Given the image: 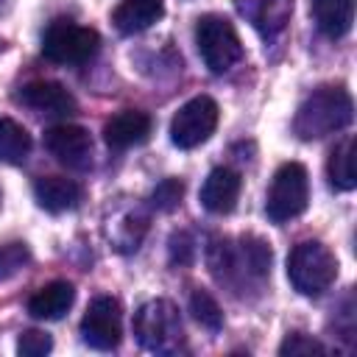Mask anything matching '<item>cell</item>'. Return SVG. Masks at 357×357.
I'll return each instance as SVG.
<instances>
[{"label": "cell", "mask_w": 357, "mask_h": 357, "mask_svg": "<svg viewBox=\"0 0 357 357\" xmlns=\"http://www.w3.org/2000/svg\"><path fill=\"white\" fill-rule=\"evenodd\" d=\"M354 117L351 95L343 86H318L310 92L293 117V131L298 139H321L346 128Z\"/></svg>", "instance_id": "obj_1"}, {"label": "cell", "mask_w": 357, "mask_h": 357, "mask_svg": "<svg viewBox=\"0 0 357 357\" xmlns=\"http://www.w3.org/2000/svg\"><path fill=\"white\" fill-rule=\"evenodd\" d=\"M287 279L301 296H321L337 279V257L324 243L304 240L287 257Z\"/></svg>", "instance_id": "obj_2"}, {"label": "cell", "mask_w": 357, "mask_h": 357, "mask_svg": "<svg viewBox=\"0 0 357 357\" xmlns=\"http://www.w3.org/2000/svg\"><path fill=\"white\" fill-rule=\"evenodd\" d=\"M134 335L142 349L156 351V354H173L184 343V329L176 304L167 298H153L145 301L134 312Z\"/></svg>", "instance_id": "obj_3"}, {"label": "cell", "mask_w": 357, "mask_h": 357, "mask_svg": "<svg viewBox=\"0 0 357 357\" xmlns=\"http://www.w3.org/2000/svg\"><path fill=\"white\" fill-rule=\"evenodd\" d=\"M195 45H198L204 64L215 75L231 70L243 59V42L234 25L220 14H204L195 22Z\"/></svg>", "instance_id": "obj_4"}, {"label": "cell", "mask_w": 357, "mask_h": 357, "mask_svg": "<svg viewBox=\"0 0 357 357\" xmlns=\"http://www.w3.org/2000/svg\"><path fill=\"white\" fill-rule=\"evenodd\" d=\"M310 204V176L301 162H284L273 173L268 201H265V215L273 223H287L298 218Z\"/></svg>", "instance_id": "obj_5"}, {"label": "cell", "mask_w": 357, "mask_h": 357, "mask_svg": "<svg viewBox=\"0 0 357 357\" xmlns=\"http://www.w3.org/2000/svg\"><path fill=\"white\" fill-rule=\"evenodd\" d=\"M100 45L98 31L73 20H53L42 36V56L53 64H84Z\"/></svg>", "instance_id": "obj_6"}, {"label": "cell", "mask_w": 357, "mask_h": 357, "mask_svg": "<svg viewBox=\"0 0 357 357\" xmlns=\"http://www.w3.org/2000/svg\"><path fill=\"white\" fill-rule=\"evenodd\" d=\"M218 103L206 95H198L192 100H187L170 120V139L173 145L190 151V148H198L201 142H206L215 128H218Z\"/></svg>", "instance_id": "obj_7"}, {"label": "cell", "mask_w": 357, "mask_h": 357, "mask_svg": "<svg viewBox=\"0 0 357 357\" xmlns=\"http://www.w3.org/2000/svg\"><path fill=\"white\" fill-rule=\"evenodd\" d=\"M81 337L86 346L98 351H112L120 346L123 337V310L120 301L112 296H98L89 301L81 318Z\"/></svg>", "instance_id": "obj_8"}, {"label": "cell", "mask_w": 357, "mask_h": 357, "mask_svg": "<svg viewBox=\"0 0 357 357\" xmlns=\"http://www.w3.org/2000/svg\"><path fill=\"white\" fill-rule=\"evenodd\" d=\"M45 148L67 167L84 170L92 162V137L84 126L59 123L45 131Z\"/></svg>", "instance_id": "obj_9"}, {"label": "cell", "mask_w": 357, "mask_h": 357, "mask_svg": "<svg viewBox=\"0 0 357 357\" xmlns=\"http://www.w3.org/2000/svg\"><path fill=\"white\" fill-rule=\"evenodd\" d=\"M20 103L39 112V114H53V117H67L78 109L75 98L59 84V81H31L20 89Z\"/></svg>", "instance_id": "obj_10"}, {"label": "cell", "mask_w": 357, "mask_h": 357, "mask_svg": "<svg viewBox=\"0 0 357 357\" xmlns=\"http://www.w3.org/2000/svg\"><path fill=\"white\" fill-rule=\"evenodd\" d=\"M151 117L139 109H126L120 114H114L112 120H106L103 126V139L109 148L114 151H126L134 145H142L151 137Z\"/></svg>", "instance_id": "obj_11"}, {"label": "cell", "mask_w": 357, "mask_h": 357, "mask_svg": "<svg viewBox=\"0 0 357 357\" xmlns=\"http://www.w3.org/2000/svg\"><path fill=\"white\" fill-rule=\"evenodd\" d=\"M243 178L231 167H215L201 187V206L215 215H226L237 206Z\"/></svg>", "instance_id": "obj_12"}, {"label": "cell", "mask_w": 357, "mask_h": 357, "mask_svg": "<svg viewBox=\"0 0 357 357\" xmlns=\"http://www.w3.org/2000/svg\"><path fill=\"white\" fill-rule=\"evenodd\" d=\"M33 195H36V204L42 209H47V212H67V209H75L81 204L84 190L73 178H64V176H42L33 184Z\"/></svg>", "instance_id": "obj_13"}, {"label": "cell", "mask_w": 357, "mask_h": 357, "mask_svg": "<svg viewBox=\"0 0 357 357\" xmlns=\"http://www.w3.org/2000/svg\"><path fill=\"white\" fill-rule=\"evenodd\" d=\"M75 301V287L70 282H47L28 298V312L39 321H59L67 315V310Z\"/></svg>", "instance_id": "obj_14"}, {"label": "cell", "mask_w": 357, "mask_h": 357, "mask_svg": "<svg viewBox=\"0 0 357 357\" xmlns=\"http://www.w3.org/2000/svg\"><path fill=\"white\" fill-rule=\"evenodd\" d=\"M165 14V0H120L112 22L120 33H139Z\"/></svg>", "instance_id": "obj_15"}, {"label": "cell", "mask_w": 357, "mask_h": 357, "mask_svg": "<svg viewBox=\"0 0 357 357\" xmlns=\"http://www.w3.org/2000/svg\"><path fill=\"white\" fill-rule=\"evenodd\" d=\"M312 17L324 36L340 39L351 31L354 0H312Z\"/></svg>", "instance_id": "obj_16"}, {"label": "cell", "mask_w": 357, "mask_h": 357, "mask_svg": "<svg viewBox=\"0 0 357 357\" xmlns=\"http://www.w3.org/2000/svg\"><path fill=\"white\" fill-rule=\"evenodd\" d=\"M271 262H273V251L271 245L257 237V234H245L240 237V245L234 251V259H231V271H237V265H243L245 273L251 276H268L271 273Z\"/></svg>", "instance_id": "obj_17"}, {"label": "cell", "mask_w": 357, "mask_h": 357, "mask_svg": "<svg viewBox=\"0 0 357 357\" xmlns=\"http://www.w3.org/2000/svg\"><path fill=\"white\" fill-rule=\"evenodd\" d=\"M329 181L335 190H354L357 176H354V137H343L332 153H329V165H326Z\"/></svg>", "instance_id": "obj_18"}, {"label": "cell", "mask_w": 357, "mask_h": 357, "mask_svg": "<svg viewBox=\"0 0 357 357\" xmlns=\"http://www.w3.org/2000/svg\"><path fill=\"white\" fill-rule=\"evenodd\" d=\"M28 151H31V134L25 131V126L11 117H0V162L20 165L25 162Z\"/></svg>", "instance_id": "obj_19"}, {"label": "cell", "mask_w": 357, "mask_h": 357, "mask_svg": "<svg viewBox=\"0 0 357 357\" xmlns=\"http://www.w3.org/2000/svg\"><path fill=\"white\" fill-rule=\"evenodd\" d=\"M190 312H192V318H195L201 326H206L209 332H218V329L223 326V310H220V304L215 301L212 293H206V290H201V287L190 293Z\"/></svg>", "instance_id": "obj_20"}, {"label": "cell", "mask_w": 357, "mask_h": 357, "mask_svg": "<svg viewBox=\"0 0 357 357\" xmlns=\"http://www.w3.org/2000/svg\"><path fill=\"white\" fill-rule=\"evenodd\" d=\"M234 3H237L240 14H243L254 28L268 31V25H271V22H273L276 28H282L284 14H276V6H273L271 0H234Z\"/></svg>", "instance_id": "obj_21"}, {"label": "cell", "mask_w": 357, "mask_h": 357, "mask_svg": "<svg viewBox=\"0 0 357 357\" xmlns=\"http://www.w3.org/2000/svg\"><path fill=\"white\" fill-rule=\"evenodd\" d=\"M28 262H31V251H28L25 243H8V245H0V282L17 276Z\"/></svg>", "instance_id": "obj_22"}, {"label": "cell", "mask_w": 357, "mask_h": 357, "mask_svg": "<svg viewBox=\"0 0 357 357\" xmlns=\"http://www.w3.org/2000/svg\"><path fill=\"white\" fill-rule=\"evenodd\" d=\"M181 195H184V184L178 178H165L151 192V206L159 212H173L181 204Z\"/></svg>", "instance_id": "obj_23"}, {"label": "cell", "mask_w": 357, "mask_h": 357, "mask_svg": "<svg viewBox=\"0 0 357 357\" xmlns=\"http://www.w3.org/2000/svg\"><path fill=\"white\" fill-rule=\"evenodd\" d=\"M279 354L282 357H298V354H326V346L304 332H290L282 346H279Z\"/></svg>", "instance_id": "obj_24"}, {"label": "cell", "mask_w": 357, "mask_h": 357, "mask_svg": "<svg viewBox=\"0 0 357 357\" xmlns=\"http://www.w3.org/2000/svg\"><path fill=\"white\" fill-rule=\"evenodd\" d=\"M53 349V340L47 332H39V329H25L17 340V351L22 357H42Z\"/></svg>", "instance_id": "obj_25"}, {"label": "cell", "mask_w": 357, "mask_h": 357, "mask_svg": "<svg viewBox=\"0 0 357 357\" xmlns=\"http://www.w3.org/2000/svg\"><path fill=\"white\" fill-rule=\"evenodd\" d=\"M192 259V240L187 231H178L170 237V262L173 265H190Z\"/></svg>", "instance_id": "obj_26"}, {"label": "cell", "mask_w": 357, "mask_h": 357, "mask_svg": "<svg viewBox=\"0 0 357 357\" xmlns=\"http://www.w3.org/2000/svg\"><path fill=\"white\" fill-rule=\"evenodd\" d=\"M0 206H3V190H0Z\"/></svg>", "instance_id": "obj_27"}]
</instances>
